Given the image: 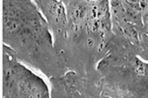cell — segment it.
I'll return each instance as SVG.
<instances>
[{"label":"cell","instance_id":"cell-4","mask_svg":"<svg viewBox=\"0 0 148 98\" xmlns=\"http://www.w3.org/2000/svg\"><path fill=\"white\" fill-rule=\"evenodd\" d=\"M93 45H94L93 39H88V46H89V47H93Z\"/></svg>","mask_w":148,"mask_h":98},{"label":"cell","instance_id":"cell-3","mask_svg":"<svg viewBox=\"0 0 148 98\" xmlns=\"http://www.w3.org/2000/svg\"><path fill=\"white\" fill-rule=\"evenodd\" d=\"M104 47H105V40H103L102 43H100V45H99V49H98L99 52H101V51L104 49Z\"/></svg>","mask_w":148,"mask_h":98},{"label":"cell","instance_id":"cell-2","mask_svg":"<svg viewBox=\"0 0 148 98\" xmlns=\"http://www.w3.org/2000/svg\"><path fill=\"white\" fill-rule=\"evenodd\" d=\"M137 73L139 74H144V68H143V66L142 65H139L138 66V68H137Z\"/></svg>","mask_w":148,"mask_h":98},{"label":"cell","instance_id":"cell-1","mask_svg":"<svg viewBox=\"0 0 148 98\" xmlns=\"http://www.w3.org/2000/svg\"><path fill=\"white\" fill-rule=\"evenodd\" d=\"M99 28H101V21L100 20H96L93 24H92V31H96Z\"/></svg>","mask_w":148,"mask_h":98}]
</instances>
